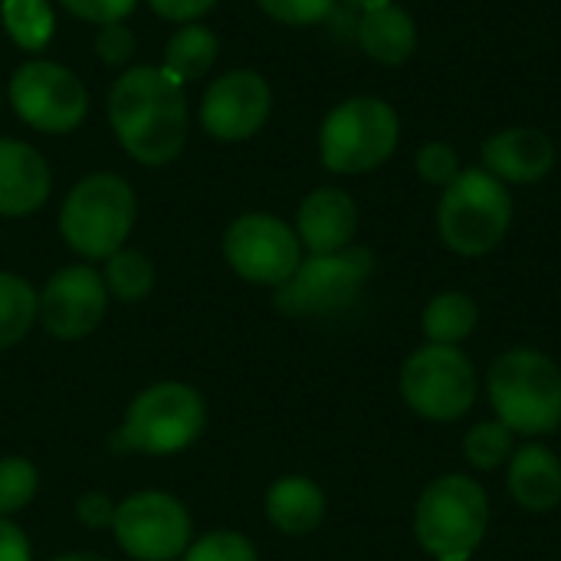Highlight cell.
<instances>
[{
    "mask_svg": "<svg viewBox=\"0 0 561 561\" xmlns=\"http://www.w3.org/2000/svg\"><path fill=\"white\" fill-rule=\"evenodd\" d=\"M108 122L118 145L138 164L161 168L187 141L184 85L158 66H131L108 89Z\"/></svg>",
    "mask_w": 561,
    "mask_h": 561,
    "instance_id": "1",
    "label": "cell"
},
{
    "mask_svg": "<svg viewBox=\"0 0 561 561\" xmlns=\"http://www.w3.org/2000/svg\"><path fill=\"white\" fill-rule=\"evenodd\" d=\"M486 398L516 437L542 440L561 427V368L539 348L516 345L493 358Z\"/></svg>",
    "mask_w": 561,
    "mask_h": 561,
    "instance_id": "2",
    "label": "cell"
},
{
    "mask_svg": "<svg viewBox=\"0 0 561 561\" xmlns=\"http://www.w3.org/2000/svg\"><path fill=\"white\" fill-rule=\"evenodd\" d=\"M411 526L434 561H470L490 533V493L467 473H444L421 490Z\"/></svg>",
    "mask_w": 561,
    "mask_h": 561,
    "instance_id": "3",
    "label": "cell"
},
{
    "mask_svg": "<svg viewBox=\"0 0 561 561\" xmlns=\"http://www.w3.org/2000/svg\"><path fill=\"white\" fill-rule=\"evenodd\" d=\"M513 227V194L486 168H463L440 194L437 233L457 256L493 253Z\"/></svg>",
    "mask_w": 561,
    "mask_h": 561,
    "instance_id": "4",
    "label": "cell"
},
{
    "mask_svg": "<svg viewBox=\"0 0 561 561\" xmlns=\"http://www.w3.org/2000/svg\"><path fill=\"white\" fill-rule=\"evenodd\" d=\"M135 227V191L125 178L99 171L82 178L62 201L59 233L72 253L85 260H108L118 253Z\"/></svg>",
    "mask_w": 561,
    "mask_h": 561,
    "instance_id": "5",
    "label": "cell"
},
{
    "mask_svg": "<svg viewBox=\"0 0 561 561\" xmlns=\"http://www.w3.org/2000/svg\"><path fill=\"white\" fill-rule=\"evenodd\" d=\"M401 138V118L378 95L339 102L319 128V158L332 174H368L381 168Z\"/></svg>",
    "mask_w": 561,
    "mask_h": 561,
    "instance_id": "6",
    "label": "cell"
},
{
    "mask_svg": "<svg viewBox=\"0 0 561 561\" xmlns=\"http://www.w3.org/2000/svg\"><path fill=\"white\" fill-rule=\"evenodd\" d=\"M398 391L421 421L457 424L480 398V375L463 348L424 342L401 365Z\"/></svg>",
    "mask_w": 561,
    "mask_h": 561,
    "instance_id": "7",
    "label": "cell"
},
{
    "mask_svg": "<svg viewBox=\"0 0 561 561\" xmlns=\"http://www.w3.org/2000/svg\"><path fill=\"white\" fill-rule=\"evenodd\" d=\"M375 273L368 247H345L339 253H309L299 270L276 289V309L286 316H335L358 302Z\"/></svg>",
    "mask_w": 561,
    "mask_h": 561,
    "instance_id": "8",
    "label": "cell"
},
{
    "mask_svg": "<svg viewBox=\"0 0 561 561\" xmlns=\"http://www.w3.org/2000/svg\"><path fill=\"white\" fill-rule=\"evenodd\" d=\"M207 424L204 398L181 381H161L145 388L125 411L122 444L138 454L164 457L191 447Z\"/></svg>",
    "mask_w": 561,
    "mask_h": 561,
    "instance_id": "9",
    "label": "cell"
},
{
    "mask_svg": "<svg viewBox=\"0 0 561 561\" xmlns=\"http://www.w3.org/2000/svg\"><path fill=\"white\" fill-rule=\"evenodd\" d=\"M10 105L36 131L66 135L89 112V92L79 76L49 59H26L10 76Z\"/></svg>",
    "mask_w": 561,
    "mask_h": 561,
    "instance_id": "10",
    "label": "cell"
},
{
    "mask_svg": "<svg viewBox=\"0 0 561 561\" xmlns=\"http://www.w3.org/2000/svg\"><path fill=\"white\" fill-rule=\"evenodd\" d=\"M224 256L230 270L256 286H283L302 263L296 230L273 214H243L224 233Z\"/></svg>",
    "mask_w": 561,
    "mask_h": 561,
    "instance_id": "11",
    "label": "cell"
},
{
    "mask_svg": "<svg viewBox=\"0 0 561 561\" xmlns=\"http://www.w3.org/2000/svg\"><path fill=\"white\" fill-rule=\"evenodd\" d=\"M115 542L135 561H174L191 546V516L171 493H135L115 506Z\"/></svg>",
    "mask_w": 561,
    "mask_h": 561,
    "instance_id": "12",
    "label": "cell"
},
{
    "mask_svg": "<svg viewBox=\"0 0 561 561\" xmlns=\"http://www.w3.org/2000/svg\"><path fill=\"white\" fill-rule=\"evenodd\" d=\"M273 108L270 82L253 69H233L210 82L201 102V125L220 141L253 138Z\"/></svg>",
    "mask_w": 561,
    "mask_h": 561,
    "instance_id": "13",
    "label": "cell"
},
{
    "mask_svg": "<svg viewBox=\"0 0 561 561\" xmlns=\"http://www.w3.org/2000/svg\"><path fill=\"white\" fill-rule=\"evenodd\" d=\"M108 289L102 273L85 263L59 270L39 293V322L56 339H82L105 319Z\"/></svg>",
    "mask_w": 561,
    "mask_h": 561,
    "instance_id": "14",
    "label": "cell"
},
{
    "mask_svg": "<svg viewBox=\"0 0 561 561\" xmlns=\"http://www.w3.org/2000/svg\"><path fill=\"white\" fill-rule=\"evenodd\" d=\"M483 164L493 178H500L506 187H526L539 184L556 168V145L546 131L516 125L490 135L480 148Z\"/></svg>",
    "mask_w": 561,
    "mask_h": 561,
    "instance_id": "15",
    "label": "cell"
},
{
    "mask_svg": "<svg viewBox=\"0 0 561 561\" xmlns=\"http://www.w3.org/2000/svg\"><path fill=\"white\" fill-rule=\"evenodd\" d=\"M293 230L309 253H339L355 243L358 204L342 187H319L299 204Z\"/></svg>",
    "mask_w": 561,
    "mask_h": 561,
    "instance_id": "16",
    "label": "cell"
},
{
    "mask_svg": "<svg viewBox=\"0 0 561 561\" xmlns=\"http://www.w3.org/2000/svg\"><path fill=\"white\" fill-rule=\"evenodd\" d=\"M53 171L46 158L16 138H0V217H26L49 197Z\"/></svg>",
    "mask_w": 561,
    "mask_h": 561,
    "instance_id": "17",
    "label": "cell"
},
{
    "mask_svg": "<svg viewBox=\"0 0 561 561\" xmlns=\"http://www.w3.org/2000/svg\"><path fill=\"white\" fill-rule=\"evenodd\" d=\"M506 493L526 513H552L561 506V460L542 440L513 450L506 463Z\"/></svg>",
    "mask_w": 561,
    "mask_h": 561,
    "instance_id": "18",
    "label": "cell"
},
{
    "mask_svg": "<svg viewBox=\"0 0 561 561\" xmlns=\"http://www.w3.org/2000/svg\"><path fill=\"white\" fill-rule=\"evenodd\" d=\"M358 46L381 66H401L417 49V26L414 16L401 3H378L362 10L358 20Z\"/></svg>",
    "mask_w": 561,
    "mask_h": 561,
    "instance_id": "19",
    "label": "cell"
},
{
    "mask_svg": "<svg viewBox=\"0 0 561 561\" xmlns=\"http://www.w3.org/2000/svg\"><path fill=\"white\" fill-rule=\"evenodd\" d=\"M325 493L316 480L309 477H279L266 490V519L283 533V536H309L322 526L325 519Z\"/></svg>",
    "mask_w": 561,
    "mask_h": 561,
    "instance_id": "20",
    "label": "cell"
},
{
    "mask_svg": "<svg viewBox=\"0 0 561 561\" xmlns=\"http://www.w3.org/2000/svg\"><path fill=\"white\" fill-rule=\"evenodd\" d=\"M480 325V306L463 289H444L427 299L421 312V332L431 345L460 348Z\"/></svg>",
    "mask_w": 561,
    "mask_h": 561,
    "instance_id": "21",
    "label": "cell"
},
{
    "mask_svg": "<svg viewBox=\"0 0 561 561\" xmlns=\"http://www.w3.org/2000/svg\"><path fill=\"white\" fill-rule=\"evenodd\" d=\"M217 62V36L201 26V23H184L164 46V62L161 69L174 79V82H191L210 72V66Z\"/></svg>",
    "mask_w": 561,
    "mask_h": 561,
    "instance_id": "22",
    "label": "cell"
},
{
    "mask_svg": "<svg viewBox=\"0 0 561 561\" xmlns=\"http://www.w3.org/2000/svg\"><path fill=\"white\" fill-rule=\"evenodd\" d=\"M39 319V296L16 273H0V352L23 342Z\"/></svg>",
    "mask_w": 561,
    "mask_h": 561,
    "instance_id": "23",
    "label": "cell"
},
{
    "mask_svg": "<svg viewBox=\"0 0 561 561\" xmlns=\"http://www.w3.org/2000/svg\"><path fill=\"white\" fill-rule=\"evenodd\" d=\"M0 20L20 49H43L56 30L49 0H0Z\"/></svg>",
    "mask_w": 561,
    "mask_h": 561,
    "instance_id": "24",
    "label": "cell"
},
{
    "mask_svg": "<svg viewBox=\"0 0 561 561\" xmlns=\"http://www.w3.org/2000/svg\"><path fill=\"white\" fill-rule=\"evenodd\" d=\"M105 289L122 302H141L154 289V263L138 250H118L105 263Z\"/></svg>",
    "mask_w": 561,
    "mask_h": 561,
    "instance_id": "25",
    "label": "cell"
},
{
    "mask_svg": "<svg viewBox=\"0 0 561 561\" xmlns=\"http://www.w3.org/2000/svg\"><path fill=\"white\" fill-rule=\"evenodd\" d=\"M513 450H516V434L496 417L473 424L463 437V457L480 473H493V470L506 467Z\"/></svg>",
    "mask_w": 561,
    "mask_h": 561,
    "instance_id": "26",
    "label": "cell"
},
{
    "mask_svg": "<svg viewBox=\"0 0 561 561\" xmlns=\"http://www.w3.org/2000/svg\"><path fill=\"white\" fill-rule=\"evenodd\" d=\"M39 477L36 467L23 457H3L0 460V519L20 513L36 496Z\"/></svg>",
    "mask_w": 561,
    "mask_h": 561,
    "instance_id": "27",
    "label": "cell"
},
{
    "mask_svg": "<svg viewBox=\"0 0 561 561\" xmlns=\"http://www.w3.org/2000/svg\"><path fill=\"white\" fill-rule=\"evenodd\" d=\"M184 561H260V556L243 533L217 529V533H207L197 542H191L184 552Z\"/></svg>",
    "mask_w": 561,
    "mask_h": 561,
    "instance_id": "28",
    "label": "cell"
},
{
    "mask_svg": "<svg viewBox=\"0 0 561 561\" xmlns=\"http://www.w3.org/2000/svg\"><path fill=\"white\" fill-rule=\"evenodd\" d=\"M414 168H417L421 181L431 184V187H447L463 171L457 148L447 145V141H427V145H421L417 154H414Z\"/></svg>",
    "mask_w": 561,
    "mask_h": 561,
    "instance_id": "29",
    "label": "cell"
},
{
    "mask_svg": "<svg viewBox=\"0 0 561 561\" xmlns=\"http://www.w3.org/2000/svg\"><path fill=\"white\" fill-rule=\"evenodd\" d=\"M256 3L266 16L286 26H316L335 7V0H256Z\"/></svg>",
    "mask_w": 561,
    "mask_h": 561,
    "instance_id": "30",
    "label": "cell"
},
{
    "mask_svg": "<svg viewBox=\"0 0 561 561\" xmlns=\"http://www.w3.org/2000/svg\"><path fill=\"white\" fill-rule=\"evenodd\" d=\"M95 53L108 66H125L131 59V53H135V33L122 20L102 23L99 26V36H95Z\"/></svg>",
    "mask_w": 561,
    "mask_h": 561,
    "instance_id": "31",
    "label": "cell"
},
{
    "mask_svg": "<svg viewBox=\"0 0 561 561\" xmlns=\"http://www.w3.org/2000/svg\"><path fill=\"white\" fill-rule=\"evenodd\" d=\"M72 16L79 20H89V23H115V20H125L138 0H59Z\"/></svg>",
    "mask_w": 561,
    "mask_h": 561,
    "instance_id": "32",
    "label": "cell"
},
{
    "mask_svg": "<svg viewBox=\"0 0 561 561\" xmlns=\"http://www.w3.org/2000/svg\"><path fill=\"white\" fill-rule=\"evenodd\" d=\"M151 10L164 20H174V23H194L201 20L207 10L217 7V0H148Z\"/></svg>",
    "mask_w": 561,
    "mask_h": 561,
    "instance_id": "33",
    "label": "cell"
},
{
    "mask_svg": "<svg viewBox=\"0 0 561 561\" xmlns=\"http://www.w3.org/2000/svg\"><path fill=\"white\" fill-rule=\"evenodd\" d=\"M76 516L79 523H85L89 529H102V526H112L115 519V506L105 493H85L79 503H76Z\"/></svg>",
    "mask_w": 561,
    "mask_h": 561,
    "instance_id": "34",
    "label": "cell"
},
{
    "mask_svg": "<svg viewBox=\"0 0 561 561\" xmlns=\"http://www.w3.org/2000/svg\"><path fill=\"white\" fill-rule=\"evenodd\" d=\"M0 561H33L23 529L10 519H0Z\"/></svg>",
    "mask_w": 561,
    "mask_h": 561,
    "instance_id": "35",
    "label": "cell"
},
{
    "mask_svg": "<svg viewBox=\"0 0 561 561\" xmlns=\"http://www.w3.org/2000/svg\"><path fill=\"white\" fill-rule=\"evenodd\" d=\"M56 561H112V559L95 556V552H72V556H62V559H56Z\"/></svg>",
    "mask_w": 561,
    "mask_h": 561,
    "instance_id": "36",
    "label": "cell"
},
{
    "mask_svg": "<svg viewBox=\"0 0 561 561\" xmlns=\"http://www.w3.org/2000/svg\"><path fill=\"white\" fill-rule=\"evenodd\" d=\"M352 7H362V10H368V7H378V3H391V0H348Z\"/></svg>",
    "mask_w": 561,
    "mask_h": 561,
    "instance_id": "37",
    "label": "cell"
}]
</instances>
